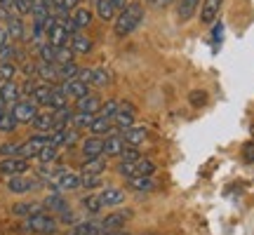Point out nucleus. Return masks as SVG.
Wrapping results in <instances>:
<instances>
[{
  "instance_id": "58836bf2",
  "label": "nucleus",
  "mask_w": 254,
  "mask_h": 235,
  "mask_svg": "<svg viewBox=\"0 0 254 235\" xmlns=\"http://www.w3.org/2000/svg\"><path fill=\"white\" fill-rule=\"evenodd\" d=\"M57 155H59V146H55V144H47L40 153H38V160L43 165H50V163H55L57 160Z\"/></svg>"
},
{
  "instance_id": "6e6552de",
  "label": "nucleus",
  "mask_w": 254,
  "mask_h": 235,
  "mask_svg": "<svg viewBox=\"0 0 254 235\" xmlns=\"http://www.w3.org/2000/svg\"><path fill=\"white\" fill-rule=\"evenodd\" d=\"M221 5H224V0H202V5H200V24H214L219 19V12H221Z\"/></svg>"
},
{
  "instance_id": "423d86ee",
  "label": "nucleus",
  "mask_w": 254,
  "mask_h": 235,
  "mask_svg": "<svg viewBox=\"0 0 254 235\" xmlns=\"http://www.w3.org/2000/svg\"><path fill=\"white\" fill-rule=\"evenodd\" d=\"M40 188V181L38 179H31L26 174H17V176H9L7 181V190L9 193H14V195H24L28 190H36Z\"/></svg>"
},
{
  "instance_id": "1a4fd4ad",
  "label": "nucleus",
  "mask_w": 254,
  "mask_h": 235,
  "mask_svg": "<svg viewBox=\"0 0 254 235\" xmlns=\"http://www.w3.org/2000/svg\"><path fill=\"white\" fill-rule=\"evenodd\" d=\"M59 90H62L68 99H80V97H85V94H90V85L82 82L80 78H71V80H64Z\"/></svg>"
},
{
  "instance_id": "a18cd8bd",
  "label": "nucleus",
  "mask_w": 254,
  "mask_h": 235,
  "mask_svg": "<svg viewBox=\"0 0 254 235\" xmlns=\"http://www.w3.org/2000/svg\"><path fill=\"white\" fill-rule=\"evenodd\" d=\"M17 73V66L12 61H0V80H12Z\"/></svg>"
},
{
  "instance_id": "603ef678",
  "label": "nucleus",
  "mask_w": 254,
  "mask_h": 235,
  "mask_svg": "<svg viewBox=\"0 0 254 235\" xmlns=\"http://www.w3.org/2000/svg\"><path fill=\"white\" fill-rule=\"evenodd\" d=\"M205 101H207V94H205V92H202V90L190 92V104H193V106H202Z\"/></svg>"
},
{
  "instance_id": "5fc2aeb1",
  "label": "nucleus",
  "mask_w": 254,
  "mask_h": 235,
  "mask_svg": "<svg viewBox=\"0 0 254 235\" xmlns=\"http://www.w3.org/2000/svg\"><path fill=\"white\" fill-rule=\"evenodd\" d=\"M221 38H224V24H221V21H214V28H212V40H214V45L221 43Z\"/></svg>"
},
{
  "instance_id": "2f4dec72",
  "label": "nucleus",
  "mask_w": 254,
  "mask_h": 235,
  "mask_svg": "<svg viewBox=\"0 0 254 235\" xmlns=\"http://www.w3.org/2000/svg\"><path fill=\"white\" fill-rule=\"evenodd\" d=\"M17 118H14V113H12V109H7V111H2L0 113V132L2 134H9V132H14L17 129Z\"/></svg>"
},
{
  "instance_id": "2eb2a0df",
  "label": "nucleus",
  "mask_w": 254,
  "mask_h": 235,
  "mask_svg": "<svg viewBox=\"0 0 254 235\" xmlns=\"http://www.w3.org/2000/svg\"><path fill=\"white\" fill-rule=\"evenodd\" d=\"M82 155H85V160H87V158H99V155H104V136H97V134L87 136V139L82 141Z\"/></svg>"
},
{
  "instance_id": "a211bd4d",
  "label": "nucleus",
  "mask_w": 254,
  "mask_h": 235,
  "mask_svg": "<svg viewBox=\"0 0 254 235\" xmlns=\"http://www.w3.org/2000/svg\"><path fill=\"white\" fill-rule=\"evenodd\" d=\"M99 198H101V205H104V207H118V205L125 202V190L123 188H104L99 193Z\"/></svg>"
},
{
  "instance_id": "ddd939ff",
  "label": "nucleus",
  "mask_w": 254,
  "mask_h": 235,
  "mask_svg": "<svg viewBox=\"0 0 254 235\" xmlns=\"http://www.w3.org/2000/svg\"><path fill=\"white\" fill-rule=\"evenodd\" d=\"M33 122V127H36L40 134H50L52 129H55V111H38L36 118L31 120Z\"/></svg>"
},
{
  "instance_id": "cd10ccee",
  "label": "nucleus",
  "mask_w": 254,
  "mask_h": 235,
  "mask_svg": "<svg viewBox=\"0 0 254 235\" xmlns=\"http://www.w3.org/2000/svg\"><path fill=\"white\" fill-rule=\"evenodd\" d=\"M5 28H7V33H9V40H24L26 38V28H24V21L19 17H12L5 24Z\"/></svg>"
},
{
  "instance_id": "4c0bfd02",
  "label": "nucleus",
  "mask_w": 254,
  "mask_h": 235,
  "mask_svg": "<svg viewBox=\"0 0 254 235\" xmlns=\"http://www.w3.org/2000/svg\"><path fill=\"white\" fill-rule=\"evenodd\" d=\"M38 55H40V61H47V63H57V47L50 45V43H43L38 47Z\"/></svg>"
},
{
  "instance_id": "b1692460",
  "label": "nucleus",
  "mask_w": 254,
  "mask_h": 235,
  "mask_svg": "<svg viewBox=\"0 0 254 235\" xmlns=\"http://www.w3.org/2000/svg\"><path fill=\"white\" fill-rule=\"evenodd\" d=\"M198 5L200 0H177V17H179V21H189L195 14Z\"/></svg>"
},
{
  "instance_id": "f704fd0d",
  "label": "nucleus",
  "mask_w": 254,
  "mask_h": 235,
  "mask_svg": "<svg viewBox=\"0 0 254 235\" xmlns=\"http://www.w3.org/2000/svg\"><path fill=\"white\" fill-rule=\"evenodd\" d=\"M57 68H59V80H71V78H78V63L75 61H68V63H57Z\"/></svg>"
},
{
  "instance_id": "4468645a",
  "label": "nucleus",
  "mask_w": 254,
  "mask_h": 235,
  "mask_svg": "<svg viewBox=\"0 0 254 235\" xmlns=\"http://www.w3.org/2000/svg\"><path fill=\"white\" fill-rule=\"evenodd\" d=\"M68 40H71V36L66 33L62 19H57L55 26L47 31V43H50V45H55V47H64V45H68Z\"/></svg>"
},
{
  "instance_id": "f03ea898",
  "label": "nucleus",
  "mask_w": 254,
  "mask_h": 235,
  "mask_svg": "<svg viewBox=\"0 0 254 235\" xmlns=\"http://www.w3.org/2000/svg\"><path fill=\"white\" fill-rule=\"evenodd\" d=\"M26 231L40 235H52L57 233V219L52 214H47V212H38V214L26 219Z\"/></svg>"
},
{
  "instance_id": "c03bdc74",
  "label": "nucleus",
  "mask_w": 254,
  "mask_h": 235,
  "mask_svg": "<svg viewBox=\"0 0 254 235\" xmlns=\"http://www.w3.org/2000/svg\"><path fill=\"white\" fill-rule=\"evenodd\" d=\"M118 158H120V163H136L141 155H139V151H136V146H125Z\"/></svg>"
},
{
  "instance_id": "f257e3e1",
  "label": "nucleus",
  "mask_w": 254,
  "mask_h": 235,
  "mask_svg": "<svg viewBox=\"0 0 254 235\" xmlns=\"http://www.w3.org/2000/svg\"><path fill=\"white\" fill-rule=\"evenodd\" d=\"M141 21H144V7H141L139 2H127V7L120 9L118 14H116V26H113V31H116L118 38H125V36H129L132 31H136Z\"/></svg>"
},
{
  "instance_id": "6ab92c4d",
  "label": "nucleus",
  "mask_w": 254,
  "mask_h": 235,
  "mask_svg": "<svg viewBox=\"0 0 254 235\" xmlns=\"http://www.w3.org/2000/svg\"><path fill=\"white\" fill-rule=\"evenodd\" d=\"M125 139L123 136H116V134H111V136H106L104 139V155L106 158H118L120 153H123V148H125Z\"/></svg>"
},
{
  "instance_id": "69168bd1",
  "label": "nucleus",
  "mask_w": 254,
  "mask_h": 235,
  "mask_svg": "<svg viewBox=\"0 0 254 235\" xmlns=\"http://www.w3.org/2000/svg\"><path fill=\"white\" fill-rule=\"evenodd\" d=\"M250 134H252V136H254V125H252V127H250Z\"/></svg>"
},
{
  "instance_id": "052dcab7",
  "label": "nucleus",
  "mask_w": 254,
  "mask_h": 235,
  "mask_svg": "<svg viewBox=\"0 0 254 235\" xmlns=\"http://www.w3.org/2000/svg\"><path fill=\"white\" fill-rule=\"evenodd\" d=\"M9 43V33H7V28L5 26H0V47L2 45H7Z\"/></svg>"
},
{
  "instance_id": "9d476101",
  "label": "nucleus",
  "mask_w": 254,
  "mask_h": 235,
  "mask_svg": "<svg viewBox=\"0 0 254 235\" xmlns=\"http://www.w3.org/2000/svg\"><path fill=\"white\" fill-rule=\"evenodd\" d=\"M123 139H125L127 146H141L148 139V129H146L144 125H129L123 129Z\"/></svg>"
},
{
  "instance_id": "3c124183",
  "label": "nucleus",
  "mask_w": 254,
  "mask_h": 235,
  "mask_svg": "<svg viewBox=\"0 0 254 235\" xmlns=\"http://www.w3.org/2000/svg\"><path fill=\"white\" fill-rule=\"evenodd\" d=\"M31 5H33V0H14V9L19 14H31Z\"/></svg>"
},
{
  "instance_id": "0e129e2a",
  "label": "nucleus",
  "mask_w": 254,
  "mask_h": 235,
  "mask_svg": "<svg viewBox=\"0 0 254 235\" xmlns=\"http://www.w3.org/2000/svg\"><path fill=\"white\" fill-rule=\"evenodd\" d=\"M7 109H9V106H7V104H5L2 99H0V113H2V111H7Z\"/></svg>"
},
{
  "instance_id": "dca6fc26",
  "label": "nucleus",
  "mask_w": 254,
  "mask_h": 235,
  "mask_svg": "<svg viewBox=\"0 0 254 235\" xmlns=\"http://www.w3.org/2000/svg\"><path fill=\"white\" fill-rule=\"evenodd\" d=\"M129 217H132L129 209H125V212H113V214H109V217L104 219V221H99V224H101L104 231H120V228L127 224V219Z\"/></svg>"
},
{
  "instance_id": "680f3d73",
  "label": "nucleus",
  "mask_w": 254,
  "mask_h": 235,
  "mask_svg": "<svg viewBox=\"0 0 254 235\" xmlns=\"http://www.w3.org/2000/svg\"><path fill=\"white\" fill-rule=\"evenodd\" d=\"M111 5H113V9H116V12H120V9L127 7V0H111Z\"/></svg>"
},
{
  "instance_id": "ea45409f",
  "label": "nucleus",
  "mask_w": 254,
  "mask_h": 235,
  "mask_svg": "<svg viewBox=\"0 0 254 235\" xmlns=\"http://www.w3.org/2000/svg\"><path fill=\"white\" fill-rule=\"evenodd\" d=\"M101 186V174H87L82 172L80 174V188H87V190H94Z\"/></svg>"
},
{
  "instance_id": "bf43d9fd",
  "label": "nucleus",
  "mask_w": 254,
  "mask_h": 235,
  "mask_svg": "<svg viewBox=\"0 0 254 235\" xmlns=\"http://www.w3.org/2000/svg\"><path fill=\"white\" fill-rule=\"evenodd\" d=\"M78 78H80L82 82L92 85V68H80V71H78Z\"/></svg>"
},
{
  "instance_id": "c756f323",
  "label": "nucleus",
  "mask_w": 254,
  "mask_h": 235,
  "mask_svg": "<svg viewBox=\"0 0 254 235\" xmlns=\"http://www.w3.org/2000/svg\"><path fill=\"white\" fill-rule=\"evenodd\" d=\"M71 19L75 21V26L82 31V28H87L92 24V12L87 7H80V5H78V7L71 12Z\"/></svg>"
},
{
  "instance_id": "4d7b16f0",
  "label": "nucleus",
  "mask_w": 254,
  "mask_h": 235,
  "mask_svg": "<svg viewBox=\"0 0 254 235\" xmlns=\"http://www.w3.org/2000/svg\"><path fill=\"white\" fill-rule=\"evenodd\" d=\"M146 2L155 9H165V7H170L172 2H177V0H146Z\"/></svg>"
},
{
  "instance_id": "49530a36",
  "label": "nucleus",
  "mask_w": 254,
  "mask_h": 235,
  "mask_svg": "<svg viewBox=\"0 0 254 235\" xmlns=\"http://www.w3.org/2000/svg\"><path fill=\"white\" fill-rule=\"evenodd\" d=\"M73 52L71 45H64V47H57V63H68L73 61Z\"/></svg>"
},
{
  "instance_id": "de8ad7c7",
  "label": "nucleus",
  "mask_w": 254,
  "mask_h": 235,
  "mask_svg": "<svg viewBox=\"0 0 254 235\" xmlns=\"http://www.w3.org/2000/svg\"><path fill=\"white\" fill-rule=\"evenodd\" d=\"M17 47L12 45V43H7V45H2L0 47V61H12L14 57H17Z\"/></svg>"
},
{
  "instance_id": "79ce46f5",
  "label": "nucleus",
  "mask_w": 254,
  "mask_h": 235,
  "mask_svg": "<svg viewBox=\"0 0 254 235\" xmlns=\"http://www.w3.org/2000/svg\"><path fill=\"white\" fill-rule=\"evenodd\" d=\"M118 109H120V101L109 99L106 104H101V109H99V113H97V116H104V118H111V120H113V116L118 113Z\"/></svg>"
},
{
  "instance_id": "393cba45",
  "label": "nucleus",
  "mask_w": 254,
  "mask_h": 235,
  "mask_svg": "<svg viewBox=\"0 0 254 235\" xmlns=\"http://www.w3.org/2000/svg\"><path fill=\"white\" fill-rule=\"evenodd\" d=\"M68 45H71V50L75 52V55H90V52H92V40L87 36H82V33L71 36Z\"/></svg>"
},
{
  "instance_id": "39448f33",
  "label": "nucleus",
  "mask_w": 254,
  "mask_h": 235,
  "mask_svg": "<svg viewBox=\"0 0 254 235\" xmlns=\"http://www.w3.org/2000/svg\"><path fill=\"white\" fill-rule=\"evenodd\" d=\"M28 172V160L21 155H12V158H2L0 160V174L2 176H17V174Z\"/></svg>"
},
{
  "instance_id": "6e6d98bb",
  "label": "nucleus",
  "mask_w": 254,
  "mask_h": 235,
  "mask_svg": "<svg viewBox=\"0 0 254 235\" xmlns=\"http://www.w3.org/2000/svg\"><path fill=\"white\" fill-rule=\"evenodd\" d=\"M21 71H24V75H26V78H36L38 63H33V61H26V63H24V66H21Z\"/></svg>"
},
{
  "instance_id": "e433bc0d",
  "label": "nucleus",
  "mask_w": 254,
  "mask_h": 235,
  "mask_svg": "<svg viewBox=\"0 0 254 235\" xmlns=\"http://www.w3.org/2000/svg\"><path fill=\"white\" fill-rule=\"evenodd\" d=\"M134 170H136V176H151L155 172V163L148 160V158H139L134 163Z\"/></svg>"
},
{
  "instance_id": "e2e57ef3",
  "label": "nucleus",
  "mask_w": 254,
  "mask_h": 235,
  "mask_svg": "<svg viewBox=\"0 0 254 235\" xmlns=\"http://www.w3.org/2000/svg\"><path fill=\"white\" fill-rule=\"evenodd\" d=\"M101 235H127V233H123V231H104Z\"/></svg>"
},
{
  "instance_id": "8fccbe9b",
  "label": "nucleus",
  "mask_w": 254,
  "mask_h": 235,
  "mask_svg": "<svg viewBox=\"0 0 254 235\" xmlns=\"http://www.w3.org/2000/svg\"><path fill=\"white\" fill-rule=\"evenodd\" d=\"M0 155H2V158L19 155V144H2V146H0Z\"/></svg>"
},
{
  "instance_id": "09e8293b",
  "label": "nucleus",
  "mask_w": 254,
  "mask_h": 235,
  "mask_svg": "<svg viewBox=\"0 0 254 235\" xmlns=\"http://www.w3.org/2000/svg\"><path fill=\"white\" fill-rule=\"evenodd\" d=\"M118 172L125 176V179H132L136 176V170H134V163H120L118 165Z\"/></svg>"
},
{
  "instance_id": "c85d7f7f",
  "label": "nucleus",
  "mask_w": 254,
  "mask_h": 235,
  "mask_svg": "<svg viewBox=\"0 0 254 235\" xmlns=\"http://www.w3.org/2000/svg\"><path fill=\"white\" fill-rule=\"evenodd\" d=\"M158 183H155L151 176H132L129 179V188L136 190V193H148V190H153Z\"/></svg>"
},
{
  "instance_id": "7ed1b4c3",
  "label": "nucleus",
  "mask_w": 254,
  "mask_h": 235,
  "mask_svg": "<svg viewBox=\"0 0 254 235\" xmlns=\"http://www.w3.org/2000/svg\"><path fill=\"white\" fill-rule=\"evenodd\" d=\"M47 144H50V134H40V132H38L36 136L26 139L24 144H19V155H21V158H26V160L38 158V153H40Z\"/></svg>"
},
{
  "instance_id": "aec40b11",
  "label": "nucleus",
  "mask_w": 254,
  "mask_h": 235,
  "mask_svg": "<svg viewBox=\"0 0 254 235\" xmlns=\"http://www.w3.org/2000/svg\"><path fill=\"white\" fill-rule=\"evenodd\" d=\"M99 109H101V99L99 97H94V94H85V97H80V99H75V111L97 116Z\"/></svg>"
},
{
  "instance_id": "5701e85b",
  "label": "nucleus",
  "mask_w": 254,
  "mask_h": 235,
  "mask_svg": "<svg viewBox=\"0 0 254 235\" xmlns=\"http://www.w3.org/2000/svg\"><path fill=\"white\" fill-rule=\"evenodd\" d=\"M90 132L97 136H106L113 132V120L111 118H104V116H94V120H92L90 125Z\"/></svg>"
},
{
  "instance_id": "473e14b6",
  "label": "nucleus",
  "mask_w": 254,
  "mask_h": 235,
  "mask_svg": "<svg viewBox=\"0 0 254 235\" xmlns=\"http://www.w3.org/2000/svg\"><path fill=\"white\" fill-rule=\"evenodd\" d=\"M92 120H94V116H92V113H82V111H75V113H73V118H71V127H75L78 132H80V129H90Z\"/></svg>"
},
{
  "instance_id": "4be33fe9",
  "label": "nucleus",
  "mask_w": 254,
  "mask_h": 235,
  "mask_svg": "<svg viewBox=\"0 0 254 235\" xmlns=\"http://www.w3.org/2000/svg\"><path fill=\"white\" fill-rule=\"evenodd\" d=\"M36 75H38V78H40L43 82H55V80H59V68H57V63L38 61Z\"/></svg>"
},
{
  "instance_id": "0eeeda50",
  "label": "nucleus",
  "mask_w": 254,
  "mask_h": 235,
  "mask_svg": "<svg viewBox=\"0 0 254 235\" xmlns=\"http://www.w3.org/2000/svg\"><path fill=\"white\" fill-rule=\"evenodd\" d=\"M12 113H14V118H17V122L21 125H26V122H31L33 118H36L38 113V104L33 99H19L14 106H12Z\"/></svg>"
},
{
  "instance_id": "20e7f679",
  "label": "nucleus",
  "mask_w": 254,
  "mask_h": 235,
  "mask_svg": "<svg viewBox=\"0 0 254 235\" xmlns=\"http://www.w3.org/2000/svg\"><path fill=\"white\" fill-rule=\"evenodd\" d=\"M50 186L55 190H59V193H64V190H78L80 188V174H73L68 170H59L55 179L50 181Z\"/></svg>"
},
{
  "instance_id": "a878e982",
  "label": "nucleus",
  "mask_w": 254,
  "mask_h": 235,
  "mask_svg": "<svg viewBox=\"0 0 254 235\" xmlns=\"http://www.w3.org/2000/svg\"><path fill=\"white\" fill-rule=\"evenodd\" d=\"M43 205L40 202H19V205H14L12 207V214L14 217H33V214H38V212H43Z\"/></svg>"
},
{
  "instance_id": "864d4df0",
  "label": "nucleus",
  "mask_w": 254,
  "mask_h": 235,
  "mask_svg": "<svg viewBox=\"0 0 254 235\" xmlns=\"http://www.w3.org/2000/svg\"><path fill=\"white\" fill-rule=\"evenodd\" d=\"M36 85H38V82L33 80V78H26V80H24V85H19V90H21V94L31 97V94H33V90H36Z\"/></svg>"
},
{
  "instance_id": "f8f14e48",
  "label": "nucleus",
  "mask_w": 254,
  "mask_h": 235,
  "mask_svg": "<svg viewBox=\"0 0 254 235\" xmlns=\"http://www.w3.org/2000/svg\"><path fill=\"white\" fill-rule=\"evenodd\" d=\"M0 99L5 101L7 106H14L21 99V90L14 80H0Z\"/></svg>"
},
{
  "instance_id": "72a5a7b5",
  "label": "nucleus",
  "mask_w": 254,
  "mask_h": 235,
  "mask_svg": "<svg viewBox=\"0 0 254 235\" xmlns=\"http://www.w3.org/2000/svg\"><path fill=\"white\" fill-rule=\"evenodd\" d=\"M104 170H106L104 155H99V158H87L85 165H82V172H87V174H101Z\"/></svg>"
},
{
  "instance_id": "412c9836",
  "label": "nucleus",
  "mask_w": 254,
  "mask_h": 235,
  "mask_svg": "<svg viewBox=\"0 0 254 235\" xmlns=\"http://www.w3.org/2000/svg\"><path fill=\"white\" fill-rule=\"evenodd\" d=\"M52 92H55L52 82H40V85H36V90H33V94H31L28 99H33L38 106H50Z\"/></svg>"
},
{
  "instance_id": "13d9d810",
  "label": "nucleus",
  "mask_w": 254,
  "mask_h": 235,
  "mask_svg": "<svg viewBox=\"0 0 254 235\" xmlns=\"http://www.w3.org/2000/svg\"><path fill=\"white\" fill-rule=\"evenodd\" d=\"M243 155H245L247 163L254 165V144H245V148H243Z\"/></svg>"
},
{
  "instance_id": "7c9ffc66",
  "label": "nucleus",
  "mask_w": 254,
  "mask_h": 235,
  "mask_svg": "<svg viewBox=\"0 0 254 235\" xmlns=\"http://www.w3.org/2000/svg\"><path fill=\"white\" fill-rule=\"evenodd\" d=\"M97 5V17L101 19V21H113L116 19V9H113V5H111V0H97L94 2Z\"/></svg>"
},
{
  "instance_id": "f3484780",
  "label": "nucleus",
  "mask_w": 254,
  "mask_h": 235,
  "mask_svg": "<svg viewBox=\"0 0 254 235\" xmlns=\"http://www.w3.org/2000/svg\"><path fill=\"white\" fill-rule=\"evenodd\" d=\"M104 228H101L99 221H80V224H73L66 235H101Z\"/></svg>"
},
{
  "instance_id": "c9c22d12",
  "label": "nucleus",
  "mask_w": 254,
  "mask_h": 235,
  "mask_svg": "<svg viewBox=\"0 0 254 235\" xmlns=\"http://www.w3.org/2000/svg\"><path fill=\"white\" fill-rule=\"evenodd\" d=\"M80 205H82V209H85L87 214H99L101 207H104V205H101L99 193H97V195H87V198H82Z\"/></svg>"
},
{
  "instance_id": "37998d69",
  "label": "nucleus",
  "mask_w": 254,
  "mask_h": 235,
  "mask_svg": "<svg viewBox=\"0 0 254 235\" xmlns=\"http://www.w3.org/2000/svg\"><path fill=\"white\" fill-rule=\"evenodd\" d=\"M111 82V73L106 68H92V85H109Z\"/></svg>"
},
{
  "instance_id": "9b49d317",
  "label": "nucleus",
  "mask_w": 254,
  "mask_h": 235,
  "mask_svg": "<svg viewBox=\"0 0 254 235\" xmlns=\"http://www.w3.org/2000/svg\"><path fill=\"white\" fill-rule=\"evenodd\" d=\"M134 116H136V111L132 104H120L118 113L113 116V127L116 129H125V127L134 125Z\"/></svg>"
},
{
  "instance_id": "a19ab883",
  "label": "nucleus",
  "mask_w": 254,
  "mask_h": 235,
  "mask_svg": "<svg viewBox=\"0 0 254 235\" xmlns=\"http://www.w3.org/2000/svg\"><path fill=\"white\" fill-rule=\"evenodd\" d=\"M66 106H68V97H66L62 90H57V87H55V92H52V99H50V106H47V109L59 111V109H66Z\"/></svg>"
},
{
  "instance_id": "bb28decb",
  "label": "nucleus",
  "mask_w": 254,
  "mask_h": 235,
  "mask_svg": "<svg viewBox=\"0 0 254 235\" xmlns=\"http://www.w3.org/2000/svg\"><path fill=\"white\" fill-rule=\"evenodd\" d=\"M43 207H47L50 212H57V214H62V212H66V209H68V205H66V200L62 198V193H59V190H55L52 195H47V198H45Z\"/></svg>"
}]
</instances>
